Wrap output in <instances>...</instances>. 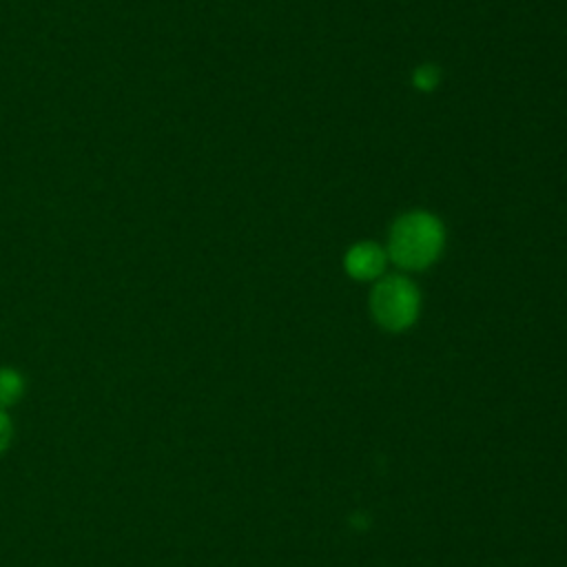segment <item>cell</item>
Returning <instances> with one entry per match:
<instances>
[{"label":"cell","instance_id":"1","mask_svg":"<svg viewBox=\"0 0 567 567\" xmlns=\"http://www.w3.org/2000/svg\"><path fill=\"white\" fill-rule=\"evenodd\" d=\"M443 239L441 221L430 213L414 210L394 221L388 255L405 270H421L441 255Z\"/></svg>","mask_w":567,"mask_h":567},{"label":"cell","instance_id":"2","mask_svg":"<svg viewBox=\"0 0 567 567\" xmlns=\"http://www.w3.org/2000/svg\"><path fill=\"white\" fill-rule=\"evenodd\" d=\"M370 308L381 328L401 332L410 328L419 315V292L410 279L390 275L377 281Z\"/></svg>","mask_w":567,"mask_h":567},{"label":"cell","instance_id":"3","mask_svg":"<svg viewBox=\"0 0 567 567\" xmlns=\"http://www.w3.org/2000/svg\"><path fill=\"white\" fill-rule=\"evenodd\" d=\"M346 270L350 277L354 279H377L383 272L385 266V252L381 246L372 244V241H361L354 244L348 252H346Z\"/></svg>","mask_w":567,"mask_h":567},{"label":"cell","instance_id":"4","mask_svg":"<svg viewBox=\"0 0 567 567\" xmlns=\"http://www.w3.org/2000/svg\"><path fill=\"white\" fill-rule=\"evenodd\" d=\"M22 377L11 368H0V408L11 405L22 394Z\"/></svg>","mask_w":567,"mask_h":567},{"label":"cell","instance_id":"5","mask_svg":"<svg viewBox=\"0 0 567 567\" xmlns=\"http://www.w3.org/2000/svg\"><path fill=\"white\" fill-rule=\"evenodd\" d=\"M436 82H439V71L432 64H423L414 71V86H419L421 91L434 89Z\"/></svg>","mask_w":567,"mask_h":567},{"label":"cell","instance_id":"6","mask_svg":"<svg viewBox=\"0 0 567 567\" xmlns=\"http://www.w3.org/2000/svg\"><path fill=\"white\" fill-rule=\"evenodd\" d=\"M9 436H11V425H9L7 414L0 410V450L9 443Z\"/></svg>","mask_w":567,"mask_h":567}]
</instances>
